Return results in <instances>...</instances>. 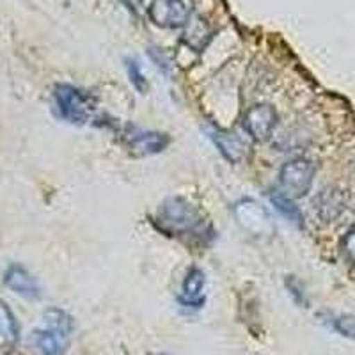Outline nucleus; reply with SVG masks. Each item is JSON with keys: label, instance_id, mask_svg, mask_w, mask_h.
Here are the masks:
<instances>
[{"label": "nucleus", "instance_id": "13", "mask_svg": "<svg viewBox=\"0 0 355 355\" xmlns=\"http://www.w3.org/2000/svg\"><path fill=\"white\" fill-rule=\"evenodd\" d=\"M189 28L185 33V43L187 46H190L196 52H201L205 49L208 41L211 40V31L208 28V25L202 24L201 18H194V20H189Z\"/></svg>", "mask_w": 355, "mask_h": 355}, {"label": "nucleus", "instance_id": "5", "mask_svg": "<svg viewBox=\"0 0 355 355\" xmlns=\"http://www.w3.org/2000/svg\"><path fill=\"white\" fill-rule=\"evenodd\" d=\"M123 142L133 157H151L166 150L171 144V137L162 132H144L139 128H128L123 133Z\"/></svg>", "mask_w": 355, "mask_h": 355}, {"label": "nucleus", "instance_id": "4", "mask_svg": "<svg viewBox=\"0 0 355 355\" xmlns=\"http://www.w3.org/2000/svg\"><path fill=\"white\" fill-rule=\"evenodd\" d=\"M316 167L307 158H293L284 164L279 173L281 192L290 199H300L307 194L315 182Z\"/></svg>", "mask_w": 355, "mask_h": 355}, {"label": "nucleus", "instance_id": "11", "mask_svg": "<svg viewBox=\"0 0 355 355\" xmlns=\"http://www.w3.org/2000/svg\"><path fill=\"white\" fill-rule=\"evenodd\" d=\"M211 137H214L222 157L226 158V160L233 162V164L242 162L247 157V153H249V144L240 135H236V133L217 130V132H214Z\"/></svg>", "mask_w": 355, "mask_h": 355}, {"label": "nucleus", "instance_id": "3", "mask_svg": "<svg viewBox=\"0 0 355 355\" xmlns=\"http://www.w3.org/2000/svg\"><path fill=\"white\" fill-rule=\"evenodd\" d=\"M53 103L59 116L71 125H84L93 116L96 100L82 89L69 84H59L53 89Z\"/></svg>", "mask_w": 355, "mask_h": 355}, {"label": "nucleus", "instance_id": "18", "mask_svg": "<svg viewBox=\"0 0 355 355\" xmlns=\"http://www.w3.org/2000/svg\"><path fill=\"white\" fill-rule=\"evenodd\" d=\"M341 249H343V254L348 261H355V224L350 227V230H348V233L343 236Z\"/></svg>", "mask_w": 355, "mask_h": 355}, {"label": "nucleus", "instance_id": "15", "mask_svg": "<svg viewBox=\"0 0 355 355\" xmlns=\"http://www.w3.org/2000/svg\"><path fill=\"white\" fill-rule=\"evenodd\" d=\"M270 201L288 220H291L293 224H297V226H302V214H300L299 208L293 205V199L284 196L283 192H275V194L270 196Z\"/></svg>", "mask_w": 355, "mask_h": 355}, {"label": "nucleus", "instance_id": "2", "mask_svg": "<svg viewBox=\"0 0 355 355\" xmlns=\"http://www.w3.org/2000/svg\"><path fill=\"white\" fill-rule=\"evenodd\" d=\"M73 332L71 316L62 309L44 311L43 325L33 334L34 347L41 355H66Z\"/></svg>", "mask_w": 355, "mask_h": 355}, {"label": "nucleus", "instance_id": "14", "mask_svg": "<svg viewBox=\"0 0 355 355\" xmlns=\"http://www.w3.org/2000/svg\"><path fill=\"white\" fill-rule=\"evenodd\" d=\"M315 205L318 208L320 217H323L325 220H332L343 210V199L334 190H325L323 194H320L318 201H315Z\"/></svg>", "mask_w": 355, "mask_h": 355}, {"label": "nucleus", "instance_id": "1", "mask_svg": "<svg viewBox=\"0 0 355 355\" xmlns=\"http://www.w3.org/2000/svg\"><path fill=\"white\" fill-rule=\"evenodd\" d=\"M155 224L171 239H199L211 236V227L198 206L185 198H169L158 206Z\"/></svg>", "mask_w": 355, "mask_h": 355}, {"label": "nucleus", "instance_id": "7", "mask_svg": "<svg viewBox=\"0 0 355 355\" xmlns=\"http://www.w3.org/2000/svg\"><path fill=\"white\" fill-rule=\"evenodd\" d=\"M275 125H277V110L270 103H256L243 114V128L250 139L258 142L268 141Z\"/></svg>", "mask_w": 355, "mask_h": 355}, {"label": "nucleus", "instance_id": "9", "mask_svg": "<svg viewBox=\"0 0 355 355\" xmlns=\"http://www.w3.org/2000/svg\"><path fill=\"white\" fill-rule=\"evenodd\" d=\"M4 283L9 290H12L24 299L37 300L41 297V288L36 277L18 263L8 266V270L4 272Z\"/></svg>", "mask_w": 355, "mask_h": 355}, {"label": "nucleus", "instance_id": "12", "mask_svg": "<svg viewBox=\"0 0 355 355\" xmlns=\"http://www.w3.org/2000/svg\"><path fill=\"white\" fill-rule=\"evenodd\" d=\"M18 338H20V329H18L17 318L8 304L0 299V343L6 347H15L18 343Z\"/></svg>", "mask_w": 355, "mask_h": 355}, {"label": "nucleus", "instance_id": "8", "mask_svg": "<svg viewBox=\"0 0 355 355\" xmlns=\"http://www.w3.org/2000/svg\"><path fill=\"white\" fill-rule=\"evenodd\" d=\"M148 12L155 25L166 28L183 27L190 20V9L185 0H153Z\"/></svg>", "mask_w": 355, "mask_h": 355}, {"label": "nucleus", "instance_id": "17", "mask_svg": "<svg viewBox=\"0 0 355 355\" xmlns=\"http://www.w3.org/2000/svg\"><path fill=\"white\" fill-rule=\"evenodd\" d=\"M336 331L339 334H343L345 338H350L355 339V316L354 315H345V316H339L334 323Z\"/></svg>", "mask_w": 355, "mask_h": 355}, {"label": "nucleus", "instance_id": "19", "mask_svg": "<svg viewBox=\"0 0 355 355\" xmlns=\"http://www.w3.org/2000/svg\"><path fill=\"white\" fill-rule=\"evenodd\" d=\"M126 2H128V4L132 6V8H141L144 0H126Z\"/></svg>", "mask_w": 355, "mask_h": 355}, {"label": "nucleus", "instance_id": "10", "mask_svg": "<svg viewBox=\"0 0 355 355\" xmlns=\"http://www.w3.org/2000/svg\"><path fill=\"white\" fill-rule=\"evenodd\" d=\"M205 286H206V275L199 266H192L187 272L183 279L182 293H180V302L185 307L199 309L205 304Z\"/></svg>", "mask_w": 355, "mask_h": 355}, {"label": "nucleus", "instance_id": "6", "mask_svg": "<svg viewBox=\"0 0 355 355\" xmlns=\"http://www.w3.org/2000/svg\"><path fill=\"white\" fill-rule=\"evenodd\" d=\"M234 215H236V220L242 226V230L252 236L259 239V236H270L274 233L270 215L258 202L250 201V199L239 202L234 206Z\"/></svg>", "mask_w": 355, "mask_h": 355}, {"label": "nucleus", "instance_id": "16", "mask_svg": "<svg viewBox=\"0 0 355 355\" xmlns=\"http://www.w3.org/2000/svg\"><path fill=\"white\" fill-rule=\"evenodd\" d=\"M126 68H128V77L133 87L137 89L139 93H146V91H148V80H146V77L142 75L137 61H128L126 62Z\"/></svg>", "mask_w": 355, "mask_h": 355}]
</instances>
